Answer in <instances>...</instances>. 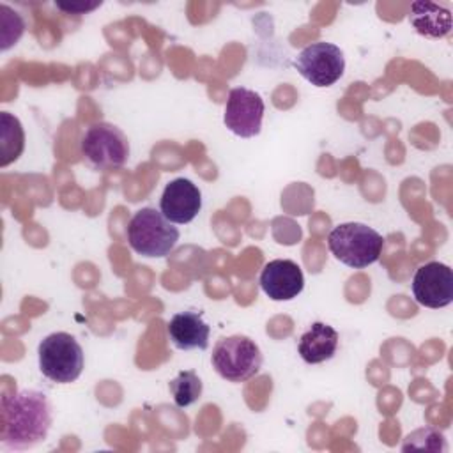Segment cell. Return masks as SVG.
I'll return each instance as SVG.
<instances>
[{
    "label": "cell",
    "instance_id": "obj_1",
    "mask_svg": "<svg viewBox=\"0 0 453 453\" xmlns=\"http://www.w3.org/2000/svg\"><path fill=\"white\" fill-rule=\"evenodd\" d=\"M53 409L48 396L37 389H21L2 398L0 441L7 449L25 451L48 437Z\"/></svg>",
    "mask_w": 453,
    "mask_h": 453
},
{
    "label": "cell",
    "instance_id": "obj_2",
    "mask_svg": "<svg viewBox=\"0 0 453 453\" xmlns=\"http://www.w3.org/2000/svg\"><path fill=\"white\" fill-rule=\"evenodd\" d=\"M329 251L343 265L365 269L375 264L384 248V237L365 223H340L327 235Z\"/></svg>",
    "mask_w": 453,
    "mask_h": 453
},
{
    "label": "cell",
    "instance_id": "obj_3",
    "mask_svg": "<svg viewBox=\"0 0 453 453\" xmlns=\"http://www.w3.org/2000/svg\"><path fill=\"white\" fill-rule=\"evenodd\" d=\"M179 241V228L154 207L136 211L127 225V242L142 257L163 258Z\"/></svg>",
    "mask_w": 453,
    "mask_h": 453
},
{
    "label": "cell",
    "instance_id": "obj_4",
    "mask_svg": "<svg viewBox=\"0 0 453 453\" xmlns=\"http://www.w3.org/2000/svg\"><path fill=\"white\" fill-rule=\"evenodd\" d=\"M37 354L41 373L57 384L74 382L83 372V349L69 333L58 331L48 334L41 340Z\"/></svg>",
    "mask_w": 453,
    "mask_h": 453
},
{
    "label": "cell",
    "instance_id": "obj_5",
    "mask_svg": "<svg viewBox=\"0 0 453 453\" xmlns=\"http://www.w3.org/2000/svg\"><path fill=\"white\" fill-rule=\"evenodd\" d=\"M260 347L244 334H232L216 342L211 356L212 368L228 382H244L262 368Z\"/></svg>",
    "mask_w": 453,
    "mask_h": 453
},
{
    "label": "cell",
    "instance_id": "obj_6",
    "mask_svg": "<svg viewBox=\"0 0 453 453\" xmlns=\"http://www.w3.org/2000/svg\"><path fill=\"white\" fill-rule=\"evenodd\" d=\"M81 156L97 170L120 168L129 159L127 136L110 122L88 126L80 142Z\"/></svg>",
    "mask_w": 453,
    "mask_h": 453
},
{
    "label": "cell",
    "instance_id": "obj_7",
    "mask_svg": "<svg viewBox=\"0 0 453 453\" xmlns=\"http://www.w3.org/2000/svg\"><path fill=\"white\" fill-rule=\"evenodd\" d=\"M297 73L315 87H331L345 71L343 51L331 42H311L294 60Z\"/></svg>",
    "mask_w": 453,
    "mask_h": 453
},
{
    "label": "cell",
    "instance_id": "obj_8",
    "mask_svg": "<svg viewBox=\"0 0 453 453\" xmlns=\"http://www.w3.org/2000/svg\"><path fill=\"white\" fill-rule=\"evenodd\" d=\"M264 110V99L255 90L235 87L228 92L223 122L234 134L253 138L262 129Z\"/></svg>",
    "mask_w": 453,
    "mask_h": 453
},
{
    "label": "cell",
    "instance_id": "obj_9",
    "mask_svg": "<svg viewBox=\"0 0 453 453\" xmlns=\"http://www.w3.org/2000/svg\"><path fill=\"white\" fill-rule=\"evenodd\" d=\"M414 301L425 308H444L453 303V271L442 262H428L412 278Z\"/></svg>",
    "mask_w": 453,
    "mask_h": 453
},
{
    "label": "cell",
    "instance_id": "obj_10",
    "mask_svg": "<svg viewBox=\"0 0 453 453\" xmlns=\"http://www.w3.org/2000/svg\"><path fill=\"white\" fill-rule=\"evenodd\" d=\"M202 209V193L189 179L179 177L170 180L161 195L159 211L166 219L177 225L193 221Z\"/></svg>",
    "mask_w": 453,
    "mask_h": 453
},
{
    "label": "cell",
    "instance_id": "obj_11",
    "mask_svg": "<svg viewBox=\"0 0 453 453\" xmlns=\"http://www.w3.org/2000/svg\"><path fill=\"white\" fill-rule=\"evenodd\" d=\"M258 283L269 299L290 301L303 292L304 276L294 260L276 258L264 265Z\"/></svg>",
    "mask_w": 453,
    "mask_h": 453
},
{
    "label": "cell",
    "instance_id": "obj_12",
    "mask_svg": "<svg viewBox=\"0 0 453 453\" xmlns=\"http://www.w3.org/2000/svg\"><path fill=\"white\" fill-rule=\"evenodd\" d=\"M166 333L173 347L180 350H205L209 347L211 327L198 311L186 310L172 315L166 324Z\"/></svg>",
    "mask_w": 453,
    "mask_h": 453
},
{
    "label": "cell",
    "instance_id": "obj_13",
    "mask_svg": "<svg viewBox=\"0 0 453 453\" xmlns=\"http://www.w3.org/2000/svg\"><path fill=\"white\" fill-rule=\"evenodd\" d=\"M340 336L336 329L324 322H313L306 333L301 334L297 350L308 365H319L336 354Z\"/></svg>",
    "mask_w": 453,
    "mask_h": 453
},
{
    "label": "cell",
    "instance_id": "obj_14",
    "mask_svg": "<svg viewBox=\"0 0 453 453\" xmlns=\"http://www.w3.org/2000/svg\"><path fill=\"white\" fill-rule=\"evenodd\" d=\"M409 21L419 35L430 39H441L451 32L449 11L434 2H414L411 5Z\"/></svg>",
    "mask_w": 453,
    "mask_h": 453
},
{
    "label": "cell",
    "instance_id": "obj_15",
    "mask_svg": "<svg viewBox=\"0 0 453 453\" xmlns=\"http://www.w3.org/2000/svg\"><path fill=\"white\" fill-rule=\"evenodd\" d=\"M0 150H2V159L0 166H7L9 163L16 161L25 147V133L21 127V122L11 115L9 111H2L0 115Z\"/></svg>",
    "mask_w": 453,
    "mask_h": 453
},
{
    "label": "cell",
    "instance_id": "obj_16",
    "mask_svg": "<svg viewBox=\"0 0 453 453\" xmlns=\"http://www.w3.org/2000/svg\"><path fill=\"white\" fill-rule=\"evenodd\" d=\"M168 388L172 391L173 402L177 407L184 409L193 405L202 396V380L193 370L179 372L175 379L168 382Z\"/></svg>",
    "mask_w": 453,
    "mask_h": 453
},
{
    "label": "cell",
    "instance_id": "obj_17",
    "mask_svg": "<svg viewBox=\"0 0 453 453\" xmlns=\"http://www.w3.org/2000/svg\"><path fill=\"white\" fill-rule=\"evenodd\" d=\"M402 449L403 451H409V449H425V451H446L448 449V444H446V437L435 430V428H418L414 432H411L403 444H402Z\"/></svg>",
    "mask_w": 453,
    "mask_h": 453
},
{
    "label": "cell",
    "instance_id": "obj_18",
    "mask_svg": "<svg viewBox=\"0 0 453 453\" xmlns=\"http://www.w3.org/2000/svg\"><path fill=\"white\" fill-rule=\"evenodd\" d=\"M25 32V21L23 18L12 11L9 5H0V50L5 51L12 44L19 41V37Z\"/></svg>",
    "mask_w": 453,
    "mask_h": 453
},
{
    "label": "cell",
    "instance_id": "obj_19",
    "mask_svg": "<svg viewBox=\"0 0 453 453\" xmlns=\"http://www.w3.org/2000/svg\"><path fill=\"white\" fill-rule=\"evenodd\" d=\"M103 2L101 0H96V2H69V4H64V2H57V9H60L62 12L65 14H87V12H92L94 9H97Z\"/></svg>",
    "mask_w": 453,
    "mask_h": 453
}]
</instances>
